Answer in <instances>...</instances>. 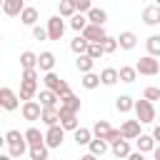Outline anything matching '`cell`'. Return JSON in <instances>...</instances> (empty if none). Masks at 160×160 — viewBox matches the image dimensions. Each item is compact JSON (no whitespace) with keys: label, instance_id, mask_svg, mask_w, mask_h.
Listing matches in <instances>:
<instances>
[{"label":"cell","instance_id":"obj_1","mask_svg":"<svg viewBox=\"0 0 160 160\" xmlns=\"http://www.w3.org/2000/svg\"><path fill=\"white\" fill-rule=\"evenodd\" d=\"M5 145H8V150H10V158H22V155L30 150L28 138H25V132H20V130H8V132H5Z\"/></svg>","mask_w":160,"mask_h":160},{"label":"cell","instance_id":"obj_2","mask_svg":"<svg viewBox=\"0 0 160 160\" xmlns=\"http://www.w3.org/2000/svg\"><path fill=\"white\" fill-rule=\"evenodd\" d=\"M135 118H138L142 125H150V122H155L158 112H155V105H152V100H148V98H142V100H135Z\"/></svg>","mask_w":160,"mask_h":160},{"label":"cell","instance_id":"obj_3","mask_svg":"<svg viewBox=\"0 0 160 160\" xmlns=\"http://www.w3.org/2000/svg\"><path fill=\"white\" fill-rule=\"evenodd\" d=\"M135 68H138V72L140 75H148V78H155L158 72H160V62L155 60V55H145V58H140L138 62H135Z\"/></svg>","mask_w":160,"mask_h":160},{"label":"cell","instance_id":"obj_4","mask_svg":"<svg viewBox=\"0 0 160 160\" xmlns=\"http://www.w3.org/2000/svg\"><path fill=\"white\" fill-rule=\"evenodd\" d=\"M42 82H45V88H50V90H55V92H58L60 98L70 92V85H68V80H62V78H60V75H55L52 70H50V72H45V78H42Z\"/></svg>","mask_w":160,"mask_h":160},{"label":"cell","instance_id":"obj_5","mask_svg":"<svg viewBox=\"0 0 160 160\" xmlns=\"http://www.w3.org/2000/svg\"><path fill=\"white\" fill-rule=\"evenodd\" d=\"M20 112H22V118L28 120V122H35V120H40L42 118V102L40 100H22V108H20Z\"/></svg>","mask_w":160,"mask_h":160},{"label":"cell","instance_id":"obj_6","mask_svg":"<svg viewBox=\"0 0 160 160\" xmlns=\"http://www.w3.org/2000/svg\"><path fill=\"white\" fill-rule=\"evenodd\" d=\"M0 105H2V110H8V112H12V110H18V105H20V92H15L12 88H0Z\"/></svg>","mask_w":160,"mask_h":160},{"label":"cell","instance_id":"obj_7","mask_svg":"<svg viewBox=\"0 0 160 160\" xmlns=\"http://www.w3.org/2000/svg\"><path fill=\"white\" fill-rule=\"evenodd\" d=\"M65 128L58 122V125H48V132H45V142H48V148H60L62 145V140H65Z\"/></svg>","mask_w":160,"mask_h":160},{"label":"cell","instance_id":"obj_8","mask_svg":"<svg viewBox=\"0 0 160 160\" xmlns=\"http://www.w3.org/2000/svg\"><path fill=\"white\" fill-rule=\"evenodd\" d=\"M48 35H50V40H60L65 35V20H62L60 12L48 20Z\"/></svg>","mask_w":160,"mask_h":160},{"label":"cell","instance_id":"obj_9","mask_svg":"<svg viewBox=\"0 0 160 160\" xmlns=\"http://www.w3.org/2000/svg\"><path fill=\"white\" fill-rule=\"evenodd\" d=\"M82 35H85L90 42H102V40L108 38L105 25H95V22H88V25H85V30H82Z\"/></svg>","mask_w":160,"mask_h":160},{"label":"cell","instance_id":"obj_10","mask_svg":"<svg viewBox=\"0 0 160 160\" xmlns=\"http://www.w3.org/2000/svg\"><path fill=\"white\" fill-rule=\"evenodd\" d=\"M60 125L65 128V130H78L80 128V120H78V112H70V110H62L60 108Z\"/></svg>","mask_w":160,"mask_h":160},{"label":"cell","instance_id":"obj_11","mask_svg":"<svg viewBox=\"0 0 160 160\" xmlns=\"http://www.w3.org/2000/svg\"><path fill=\"white\" fill-rule=\"evenodd\" d=\"M22 10H25V0H2V12L8 18H20Z\"/></svg>","mask_w":160,"mask_h":160},{"label":"cell","instance_id":"obj_12","mask_svg":"<svg viewBox=\"0 0 160 160\" xmlns=\"http://www.w3.org/2000/svg\"><path fill=\"white\" fill-rule=\"evenodd\" d=\"M140 120L135 118V120H125L122 125H120V130H122V138H128V140H135L138 135H140Z\"/></svg>","mask_w":160,"mask_h":160},{"label":"cell","instance_id":"obj_13","mask_svg":"<svg viewBox=\"0 0 160 160\" xmlns=\"http://www.w3.org/2000/svg\"><path fill=\"white\" fill-rule=\"evenodd\" d=\"M142 22L145 25H160V5L155 2V5H148L145 10H142Z\"/></svg>","mask_w":160,"mask_h":160},{"label":"cell","instance_id":"obj_14","mask_svg":"<svg viewBox=\"0 0 160 160\" xmlns=\"http://www.w3.org/2000/svg\"><path fill=\"white\" fill-rule=\"evenodd\" d=\"M38 95V80H20V100H32Z\"/></svg>","mask_w":160,"mask_h":160},{"label":"cell","instance_id":"obj_15","mask_svg":"<svg viewBox=\"0 0 160 160\" xmlns=\"http://www.w3.org/2000/svg\"><path fill=\"white\" fill-rule=\"evenodd\" d=\"M45 125H58L60 122V105H48L42 108V118H40Z\"/></svg>","mask_w":160,"mask_h":160},{"label":"cell","instance_id":"obj_16","mask_svg":"<svg viewBox=\"0 0 160 160\" xmlns=\"http://www.w3.org/2000/svg\"><path fill=\"white\" fill-rule=\"evenodd\" d=\"M110 150H112V155L115 158H130V140L128 138H120V140H115L112 145H110Z\"/></svg>","mask_w":160,"mask_h":160},{"label":"cell","instance_id":"obj_17","mask_svg":"<svg viewBox=\"0 0 160 160\" xmlns=\"http://www.w3.org/2000/svg\"><path fill=\"white\" fill-rule=\"evenodd\" d=\"M88 48H90V40H88L82 32H78V35L70 40V50H72L75 55H82V52H88Z\"/></svg>","mask_w":160,"mask_h":160},{"label":"cell","instance_id":"obj_18","mask_svg":"<svg viewBox=\"0 0 160 160\" xmlns=\"http://www.w3.org/2000/svg\"><path fill=\"white\" fill-rule=\"evenodd\" d=\"M60 108L62 110H70V112H80V98L72 95V92H68V95L60 98Z\"/></svg>","mask_w":160,"mask_h":160},{"label":"cell","instance_id":"obj_19","mask_svg":"<svg viewBox=\"0 0 160 160\" xmlns=\"http://www.w3.org/2000/svg\"><path fill=\"white\" fill-rule=\"evenodd\" d=\"M155 138L152 135H145V132H140L138 138H135V145H138V150H142V152H152L155 150Z\"/></svg>","mask_w":160,"mask_h":160},{"label":"cell","instance_id":"obj_20","mask_svg":"<svg viewBox=\"0 0 160 160\" xmlns=\"http://www.w3.org/2000/svg\"><path fill=\"white\" fill-rule=\"evenodd\" d=\"M108 145H110V142H108L105 138H92V140H90V145H88V150H90L95 158H102V155L108 152Z\"/></svg>","mask_w":160,"mask_h":160},{"label":"cell","instance_id":"obj_21","mask_svg":"<svg viewBox=\"0 0 160 160\" xmlns=\"http://www.w3.org/2000/svg\"><path fill=\"white\" fill-rule=\"evenodd\" d=\"M118 42H120V48H122V50H132V48L138 45V35H135L132 30H125V32H120V35H118Z\"/></svg>","mask_w":160,"mask_h":160},{"label":"cell","instance_id":"obj_22","mask_svg":"<svg viewBox=\"0 0 160 160\" xmlns=\"http://www.w3.org/2000/svg\"><path fill=\"white\" fill-rule=\"evenodd\" d=\"M55 55L50 52V50H45V52H40V58H38V68L42 70V72H50L52 68H55Z\"/></svg>","mask_w":160,"mask_h":160},{"label":"cell","instance_id":"obj_23","mask_svg":"<svg viewBox=\"0 0 160 160\" xmlns=\"http://www.w3.org/2000/svg\"><path fill=\"white\" fill-rule=\"evenodd\" d=\"M72 138H75L78 145H90V140H92L95 135H92V128H82V125H80L78 130H72Z\"/></svg>","mask_w":160,"mask_h":160},{"label":"cell","instance_id":"obj_24","mask_svg":"<svg viewBox=\"0 0 160 160\" xmlns=\"http://www.w3.org/2000/svg\"><path fill=\"white\" fill-rule=\"evenodd\" d=\"M75 68H78L80 72H90V70L95 68V58H90L88 52H82V55L75 58Z\"/></svg>","mask_w":160,"mask_h":160},{"label":"cell","instance_id":"obj_25","mask_svg":"<svg viewBox=\"0 0 160 160\" xmlns=\"http://www.w3.org/2000/svg\"><path fill=\"white\" fill-rule=\"evenodd\" d=\"M138 75H140V72H138L135 65H120V82H128V85H130V82L138 80Z\"/></svg>","mask_w":160,"mask_h":160},{"label":"cell","instance_id":"obj_26","mask_svg":"<svg viewBox=\"0 0 160 160\" xmlns=\"http://www.w3.org/2000/svg\"><path fill=\"white\" fill-rule=\"evenodd\" d=\"M100 80H102V85L112 88V85L120 80V70H118V68H105V70L100 72Z\"/></svg>","mask_w":160,"mask_h":160},{"label":"cell","instance_id":"obj_27","mask_svg":"<svg viewBox=\"0 0 160 160\" xmlns=\"http://www.w3.org/2000/svg\"><path fill=\"white\" fill-rule=\"evenodd\" d=\"M80 82H82V88H85V90H95V88H100V85H102L100 75H98V72H92V70H90V72H82V80H80Z\"/></svg>","mask_w":160,"mask_h":160},{"label":"cell","instance_id":"obj_28","mask_svg":"<svg viewBox=\"0 0 160 160\" xmlns=\"http://www.w3.org/2000/svg\"><path fill=\"white\" fill-rule=\"evenodd\" d=\"M38 100L42 102V108H48V105H58V100H60V95H58L55 90H50V88H45V90H40V92H38Z\"/></svg>","mask_w":160,"mask_h":160},{"label":"cell","instance_id":"obj_29","mask_svg":"<svg viewBox=\"0 0 160 160\" xmlns=\"http://www.w3.org/2000/svg\"><path fill=\"white\" fill-rule=\"evenodd\" d=\"M115 110L118 112H130V110H135V100L130 95H118L115 98Z\"/></svg>","mask_w":160,"mask_h":160},{"label":"cell","instance_id":"obj_30","mask_svg":"<svg viewBox=\"0 0 160 160\" xmlns=\"http://www.w3.org/2000/svg\"><path fill=\"white\" fill-rule=\"evenodd\" d=\"M25 138H28V145L32 148V145H48L45 142V132H40L38 128H28L25 130Z\"/></svg>","mask_w":160,"mask_h":160},{"label":"cell","instance_id":"obj_31","mask_svg":"<svg viewBox=\"0 0 160 160\" xmlns=\"http://www.w3.org/2000/svg\"><path fill=\"white\" fill-rule=\"evenodd\" d=\"M20 22H22V25H28V28H32V25L38 22V8L25 5V10L20 12Z\"/></svg>","mask_w":160,"mask_h":160},{"label":"cell","instance_id":"obj_32","mask_svg":"<svg viewBox=\"0 0 160 160\" xmlns=\"http://www.w3.org/2000/svg\"><path fill=\"white\" fill-rule=\"evenodd\" d=\"M88 20L95 22V25H105V22H108V12H105L102 8H90V10H88Z\"/></svg>","mask_w":160,"mask_h":160},{"label":"cell","instance_id":"obj_33","mask_svg":"<svg viewBox=\"0 0 160 160\" xmlns=\"http://www.w3.org/2000/svg\"><path fill=\"white\" fill-rule=\"evenodd\" d=\"M88 22H90V20H88V15H85V12H75V15L70 18V28H72L75 32H82Z\"/></svg>","mask_w":160,"mask_h":160},{"label":"cell","instance_id":"obj_34","mask_svg":"<svg viewBox=\"0 0 160 160\" xmlns=\"http://www.w3.org/2000/svg\"><path fill=\"white\" fill-rule=\"evenodd\" d=\"M38 58L40 55H35L32 50H22L20 52V68H38Z\"/></svg>","mask_w":160,"mask_h":160},{"label":"cell","instance_id":"obj_35","mask_svg":"<svg viewBox=\"0 0 160 160\" xmlns=\"http://www.w3.org/2000/svg\"><path fill=\"white\" fill-rule=\"evenodd\" d=\"M110 130H112V128H110L108 120H95V125H92V135H95V138H108Z\"/></svg>","mask_w":160,"mask_h":160},{"label":"cell","instance_id":"obj_36","mask_svg":"<svg viewBox=\"0 0 160 160\" xmlns=\"http://www.w3.org/2000/svg\"><path fill=\"white\" fill-rule=\"evenodd\" d=\"M48 145H32L30 150H28V155H30V160H48Z\"/></svg>","mask_w":160,"mask_h":160},{"label":"cell","instance_id":"obj_37","mask_svg":"<svg viewBox=\"0 0 160 160\" xmlns=\"http://www.w3.org/2000/svg\"><path fill=\"white\" fill-rule=\"evenodd\" d=\"M58 12H60L62 18H72L78 10H75V5H72L70 0H60V2H58Z\"/></svg>","mask_w":160,"mask_h":160},{"label":"cell","instance_id":"obj_38","mask_svg":"<svg viewBox=\"0 0 160 160\" xmlns=\"http://www.w3.org/2000/svg\"><path fill=\"white\" fill-rule=\"evenodd\" d=\"M145 48H148V52L150 55H160V35H150L148 40H145Z\"/></svg>","mask_w":160,"mask_h":160},{"label":"cell","instance_id":"obj_39","mask_svg":"<svg viewBox=\"0 0 160 160\" xmlns=\"http://www.w3.org/2000/svg\"><path fill=\"white\" fill-rule=\"evenodd\" d=\"M102 48H105V55H112V52L120 48V42H118V38H110V35H108V38L102 40Z\"/></svg>","mask_w":160,"mask_h":160},{"label":"cell","instance_id":"obj_40","mask_svg":"<svg viewBox=\"0 0 160 160\" xmlns=\"http://www.w3.org/2000/svg\"><path fill=\"white\" fill-rule=\"evenodd\" d=\"M88 55H90V58H95V60H100V58L105 55V48H102V42H90V48H88Z\"/></svg>","mask_w":160,"mask_h":160},{"label":"cell","instance_id":"obj_41","mask_svg":"<svg viewBox=\"0 0 160 160\" xmlns=\"http://www.w3.org/2000/svg\"><path fill=\"white\" fill-rule=\"evenodd\" d=\"M70 2L75 5V10H78V12H85V15H88V10L92 8V0H70Z\"/></svg>","mask_w":160,"mask_h":160},{"label":"cell","instance_id":"obj_42","mask_svg":"<svg viewBox=\"0 0 160 160\" xmlns=\"http://www.w3.org/2000/svg\"><path fill=\"white\" fill-rule=\"evenodd\" d=\"M32 38H35V40H50V35H48V28L32 25Z\"/></svg>","mask_w":160,"mask_h":160},{"label":"cell","instance_id":"obj_43","mask_svg":"<svg viewBox=\"0 0 160 160\" xmlns=\"http://www.w3.org/2000/svg\"><path fill=\"white\" fill-rule=\"evenodd\" d=\"M142 98H148V100H160V88H155V85L145 88V95H142Z\"/></svg>","mask_w":160,"mask_h":160},{"label":"cell","instance_id":"obj_44","mask_svg":"<svg viewBox=\"0 0 160 160\" xmlns=\"http://www.w3.org/2000/svg\"><path fill=\"white\" fill-rule=\"evenodd\" d=\"M120 138H122V130H120V128H112V130L108 132V138H105V140L112 145V142H115V140H120Z\"/></svg>","mask_w":160,"mask_h":160},{"label":"cell","instance_id":"obj_45","mask_svg":"<svg viewBox=\"0 0 160 160\" xmlns=\"http://www.w3.org/2000/svg\"><path fill=\"white\" fill-rule=\"evenodd\" d=\"M142 155H145L142 150H138V152H130V160H142Z\"/></svg>","mask_w":160,"mask_h":160},{"label":"cell","instance_id":"obj_46","mask_svg":"<svg viewBox=\"0 0 160 160\" xmlns=\"http://www.w3.org/2000/svg\"><path fill=\"white\" fill-rule=\"evenodd\" d=\"M152 138H155V140H158V142H160V122H158V125H155V128H152Z\"/></svg>","mask_w":160,"mask_h":160},{"label":"cell","instance_id":"obj_47","mask_svg":"<svg viewBox=\"0 0 160 160\" xmlns=\"http://www.w3.org/2000/svg\"><path fill=\"white\" fill-rule=\"evenodd\" d=\"M152 158H155V160H160V142L155 145V150H152Z\"/></svg>","mask_w":160,"mask_h":160},{"label":"cell","instance_id":"obj_48","mask_svg":"<svg viewBox=\"0 0 160 160\" xmlns=\"http://www.w3.org/2000/svg\"><path fill=\"white\" fill-rule=\"evenodd\" d=\"M155 2H158V5H160V0H155Z\"/></svg>","mask_w":160,"mask_h":160}]
</instances>
